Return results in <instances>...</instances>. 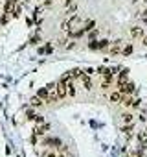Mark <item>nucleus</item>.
<instances>
[{"instance_id":"4","label":"nucleus","mask_w":147,"mask_h":157,"mask_svg":"<svg viewBox=\"0 0 147 157\" xmlns=\"http://www.w3.org/2000/svg\"><path fill=\"white\" fill-rule=\"evenodd\" d=\"M79 19H77V15H72V19L70 21H66V22H63V28L64 30H72V24H76Z\"/></svg>"},{"instance_id":"7","label":"nucleus","mask_w":147,"mask_h":157,"mask_svg":"<svg viewBox=\"0 0 147 157\" xmlns=\"http://www.w3.org/2000/svg\"><path fill=\"white\" fill-rule=\"evenodd\" d=\"M145 44H147V39H145Z\"/></svg>"},{"instance_id":"3","label":"nucleus","mask_w":147,"mask_h":157,"mask_svg":"<svg viewBox=\"0 0 147 157\" xmlns=\"http://www.w3.org/2000/svg\"><path fill=\"white\" fill-rule=\"evenodd\" d=\"M48 131H50V126L44 124V122H42V126H37L35 128V135H46Z\"/></svg>"},{"instance_id":"6","label":"nucleus","mask_w":147,"mask_h":157,"mask_svg":"<svg viewBox=\"0 0 147 157\" xmlns=\"http://www.w3.org/2000/svg\"><path fill=\"white\" fill-rule=\"evenodd\" d=\"M131 33H132L134 37H140V35H143V30H140V28H134V30H132Z\"/></svg>"},{"instance_id":"5","label":"nucleus","mask_w":147,"mask_h":157,"mask_svg":"<svg viewBox=\"0 0 147 157\" xmlns=\"http://www.w3.org/2000/svg\"><path fill=\"white\" fill-rule=\"evenodd\" d=\"M127 80H129V70H120V74H118V83H123Z\"/></svg>"},{"instance_id":"2","label":"nucleus","mask_w":147,"mask_h":157,"mask_svg":"<svg viewBox=\"0 0 147 157\" xmlns=\"http://www.w3.org/2000/svg\"><path fill=\"white\" fill-rule=\"evenodd\" d=\"M109 46V41H105V39H101V41H92L90 43V48H98V50H103V48H107Z\"/></svg>"},{"instance_id":"1","label":"nucleus","mask_w":147,"mask_h":157,"mask_svg":"<svg viewBox=\"0 0 147 157\" xmlns=\"http://www.w3.org/2000/svg\"><path fill=\"white\" fill-rule=\"evenodd\" d=\"M121 98H123V93H121L120 89H116V91H112V93L109 94V100H110L112 104H121Z\"/></svg>"}]
</instances>
